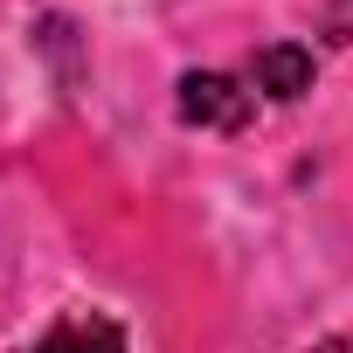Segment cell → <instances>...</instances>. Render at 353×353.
<instances>
[{
  "mask_svg": "<svg viewBox=\"0 0 353 353\" xmlns=\"http://www.w3.org/2000/svg\"><path fill=\"white\" fill-rule=\"evenodd\" d=\"M173 104H181V118L201 125V132H243V125L256 118V90H243V83L222 77V70H188Z\"/></svg>",
  "mask_w": 353,
  "mask_h": 353,
  "instance_id": "6da1fadb",
  "label": "cell"
},
{
  "mask_svg": "<svg viewBox=\"0 0 353 353\" xmlns=\"http://www.w3.org/2000/svg\"><path fill=\"white\" fill-rule=\"evenodd\" d=\"M35 353H125V325L104 312H63L35 339Z\"/></svg>",
  "mask_w": 353,
  "mask_h": 353,
  "instance_id": "7a4b0ae2",
  "label": "cell"
},
{
  "mask_svg": "<svg viewBox=\"0 0 353 353\" xmlns=\"http://www.w3.org/2000/svg\"><path fill=\"white\" fill-rule=\"evenodd\" d=\"M250 77H256V90H263V97L291 104V97H305V90H312V49H298V42H270V49H256Z\"/></svg>",
  "mask_w": 353,
  "mask_h": 353,
  "instance_id": "3957f363",
  "label": "cell"
},
{
  "mask_svg": "<svg viewBox=\"0 0 353 353\" xmlns=\"http://www.w3.org/2000/svg\"><path fill=\"white\" fill-rule=\"evenodd\" d=\"M312 353H353V339H319Z\"/></svg>",
  "mask_w": 353,
  "mask_h": 353,
  "instance_id": "277c9868",
  "label": "cell"
}]
</instances>
